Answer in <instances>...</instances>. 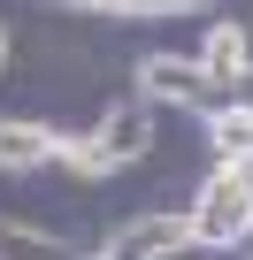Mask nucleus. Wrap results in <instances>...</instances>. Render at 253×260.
<instances>
[{"label": "nucleus", "mask_w": 253, "mask_h": 260, "mask_svg": "<svg viewBox=\"0 0 253 260\" xmlns=\"http://www.w3.org/2000/svg\"><path fill=\"white\" fill-rule=\"evenodd\" d=\"M154 146V107L146 100H123V107H107L100 115V130H85V138H62V169H77V176H115V169H131L138 153Z\"/></svg>", "instance_id": "obj_1"}, {"label": "nucleus", "mask_w": 253, "mask_h": 260, "mask_svg": "<svg viewBox=\"0 0 253 260\" xmlns=\"http://www.w3.org/2000/svg\"><path fill=\"white\" fill-rule=\"evenodd\" d=\"M192 245H245L253 237V161H215L200 199L184 207Z\"/></svg>", "instance_id": "obj_2"}, {"label": "nucleus", "mask_w": 253, "mask_h": 260, "mask_svg": "<svg viewBox=\"0 0 253 260\" xmlns=\"http://www.w3.org/2000/svg\"><path fill=\"white\" fill-rule=\"evenodd\" d=\"M138 92H146V107H192V115L215 107V92H207L192 54H146L138 61Z\"/></svg>", "instance_id": "obj_3"}, {"label": "nucleus", "mask_w": 253, "mask_h": 260, "mask_svg": "<svg viewBox=\"0 0 253 260\" xmlns=\"http://www.w3.org/2000/svg\"><path fill=\"white\" fill-rule=\"evenodd\" d=\"M192 245V230H184V214H131L123 230H107V245L92 252V260H169V252H184Z\"/></svg>", "instance_id": "obj_4"}, {"label": "nucleus", "mask_w": 253, "mask_h": 260, "mask_svg": "<svg viewBox=\"0 0 253 260\" xmlns=\"http://www.w3.org/2000/svg\"><path fill=\"white\" fill-rule=\"evenodd\" d=\"M192 61H200V77H207L215 100H238L245 77H253V39H245V23H207V46H200Z\"/></svg>", "instance_id": "obj_5"}, {"label": "nucleus", "mask_w": 253, "mask_h": 260, "mask_svg": "<svg viewBox=\"0 0 253 260\" xmlns=\"http://www.w3.org/2000/svg\"><path fill=\"white\" fill-rule=\"evenodd\" d=\"M62 153V130L31 122V115H0V176H31Z\"/></svg>", "instance_id": "obj_6"}, {"label": "nucleus", "mask_w": 253, "mask_h": 260, "mask_svg": "<svg viewBox=\"0 0 253 260\" xmlns=\"http://www.w3.org/2000/svg\"><path fill=\"white\" fill-rule=\"evenodd\" d=\"M245 84H253V77H245ZM200 122H207V153H215V161H253V92L215 100Z\"/></svg>", "instance_id": "obj_7"}, {"label": "nucleus", "mask_w": 253, "mask_h": 260, "mask_svg": "<svg viewBox=\"0 0 253 260\" xmlns=\"http://www.w3.org/2000/svg\"><path fill=\"white\" fill-rule=\"evenodd\" d=\"M0 260H77L62 237L31 230V222H0Z\"/></svg>", "instance_id": "obj_8"}, {"label": "nucleus", "mask_w": 253, "mask_h": 260, "mask_svg": "<svg viewBox=\"0 0 253 260\" xmlns=\"http://www.w3.org/2000/svg\"><path fill=\"white\" fill-rule=\"evenodd\" d=\"M62 8H77V16H107V23H123V16H177V8H207V0H62Z\"/></svg>", "instance_id": "obj_9"}, {"label": "nucleus", "mask_w": 253, "mask_h": 260, "mask_svg": "<svg viewBox=\"0 0 253 260\" xmlns=\"http://www.w3.org/2000/svg\"><path fill=\"white\" fill-rule=\"evenodd\" d=\"M0 69H8V23H0Z\"/></svg>", "instance_id": "obj_10"}]
</instances>
